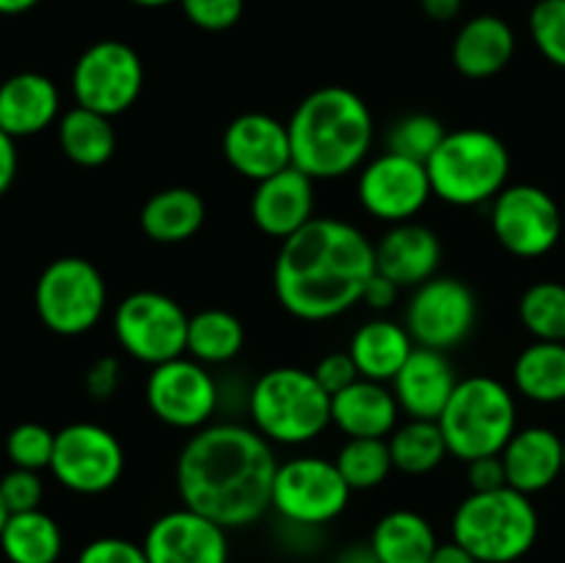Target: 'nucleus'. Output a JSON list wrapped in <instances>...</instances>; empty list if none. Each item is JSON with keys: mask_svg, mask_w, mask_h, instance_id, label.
<instances>
[{"mask_svg": "<svg viewBox=\"0 0 565 563\" xmlns=\"http://www.w3.org/2000/svg\"><path fill=\"white\" fill-rule=\"evenodd\" d=\"M279 461L257 428L213 423L199 428L177 458V491L182 506L237 530L270 511Z\"/></svg>", "mask_w": 565, "mask_h": 563, "instance_id": "f257e3e1", "label": "nucleus"}, {"mask_svg": "<svg viewBox=\"0 0 565 563\" xmlns=\"http://www.w3.org/2000/svg\"><path fill=\"white\" fill-rule=\"evenodd\" d=\"M375 274V246L351 221L315 215L281 241L274 263V293L281 309L307 323L345 315L362 301Z\"/></svg>", "mask_w": 565, "mask_h": 563, "instance_id": "f03ea898", "label": "nucleus"}, {"mask_svg": "<svg viewBox=\"0 0 565 563\" xmlns=\"http://www.w3.org/2000/svg\"><path fill=\"white\" fill-rule=\"evenodd\" d=\"M292 166L312 180H340L367 163L373 110L345 86H323L301 99L287 121Z\"/></svg>", "mask_w": 565, "mask_h": 563, "instance_id": "7ed1b4c3", "label": "nucleus"}, {"mask_svg": "<svg viewBox=\"0 0 565 563\" xmlns=\"http://www.w3.org/2000/svg\"><path fill=\"white\" fill-rule=\"evenodd\" d=\"M450 533L452 541L467 546L480 563H519L539 541V508L533 506L530 495L511 486L472 491L458 502Z\"/></svg>", "mask_w": 565, "mask_h": 563, "instance_id": "20e7f679", "label": "nucleus"}, {"mask_svg": "<svg viewBox=\"0 0 565 563\" xmlns=\"http://www.w3.org/2000/svg\"><path fill=\"white\" fill-rule=\"evenodd\" d=\"M425 166L434 196L452 208H478L494 202L508 188L511 152L497 132L461 127L447 132Z\"/></svg>", "mask_w": 565, "mask_h": 563, "instance_id": "39448f33", "label": "nucleus"}, {"mask_svg": "<svg viewBox=\"0 0 565 563\" xmlns=\"http://www.w3.org/2000/svg\"><path fill=\"white\" fill-rule=\"evenodd\" d=\"M248 414L270 445L298 447L318 439L331 425V395L312 370L274 368L254 381Z\"/></svg>", "mask_w": 565, "mask_h": 563, "instance_id": "423d86ee", "label": "nucleus"}, {"mask_svg": "<svg viewBox=\"0 0 565 563\" xmlns=\"http://www.w3.org/2000/svg\"><path fill=\"white\" fill-rule=\"evenodd\" d=\"M450 456L461 461L500 456L516 434V401L502 381L469 375L458 381L439 417Z\"/></svg>", "mask_w": 565, "mask_h": 563, "instance_id": "0eeeda50", "label": "nucleus"}, {"mask_svg": "<svg viewBox=\"0 0 565 563\" xmlns=\"http://www.w3.org/2000/svg\"><path fill=\"white\" fill-rule=\"evenodd\" d=\"M33 304L53 334L81 337L103 320L108 285L92 259L58 257L39 274Z\"/></svg>", "mask_w": 565, "mask_h": 563, "instance_id": "6e6552de", "label": "nucleus"}, {"mask_svg": "<svg viewBox=\"0 0 565 563\" xmlns=\"http://www.w3.org/2000/svg\"><path fill=\"white\" fill-rule=\"evenodd\" d=\"M353 489L334 461L320 456H296L279 464L270 495V511L303 530L323 528L342 517Z\"/></svg>", "mask_w": 565, "mask_h": 563, "instance_id": "1a4fd4ad", "label": "nucleus"}, {"mask_svg": "<svg viewBox=\"0 0 565 563\" xmlns=\"http://www.w3.org/2000/svg\"><path fill=\"white\" fill-rule=\"evenodd\" d=\"M191 315L180 301L158 290H136L114 312V334L121 351L136 362L158 368L188 353Z\"/></svg>", "mask_w": 565, "mask_h": 563, "instance_id": "9d476101", "label": "nucleus"}, {"mask_svg": "<svg viewBox=\"0 0 565 563\" xmlns=\"http://www.w3.org/2000/svg\"><path fill=\"white\" fill-rule=\"evenodd\" d=\"M125 447L119 436L97 423H72L55 431L50 472L64 489L97 497L114 489L125 475Z\"/></svg>", "mask_w": 565, "mask_h": 563, "instance_id": "9b49d317", "label": "nucleus"}, {"mask_svg": "<svg viewBox=\"0 0 565 563\" xmlns=\"http://www.w3.org/2000/svg\"><path fill=\"white\" fill-rule=\"evenodd\" d=\"M143 88L141 55L119 39H103L81 53L72 66L75 105L103 116H119L136 105Z\"/></svg>", "mask_w": 565, "mask_h": 563, "instance_id": "f8f14e48", "label": "nucleus"}, {"mask_svg": "<svg viewBox=\"0 0 565 563\" xmlns=\"http://www.w3.org/2000/svg\"><path fill=\"white\" fill-rule=\"evenodd\" d=\"M478 298L467 282L456 276H434L414 287L406 307V329L419 348L452 351L475 331Z\"/></svg>", "mask_w": 565, "mask_h": 563, "instance_id": "ddd939ff", "label": "nucleus"}, {"mask_svg": "<svg viewBox=\"0 0 565 563\" xmlns=\"http://www.w3.org/2000/svg\"><path fill=\"white\" fill-rule=\"evenodd\" d=\"M218 381L193 357L171 359L149 370L147 406L160 423L177 431H199L218 412Z\"/></svg>", "mask_w": 565, "mask_h": 563, "instance_id": "4468645a", "label": "nucleus"}, {"mask_svg": "<svg viewBox=\"0 0 565 563\" xmlns=\"http://www.w3.org/2000/svg\"><path fill=\"white\" fill-rule=\"evenodd\" d=\"M491 232L513 257H544L561 241V208L544 188L524 185V182L508 185L491 202Z\"/></svg>", "mask_w": 565, "mask_h": 563, "instance_id": "2eb2a0df", "label": "nucleus"}, {"mask_svg": "<svg viewBox=\"0 0 565 563\" xmlns=\"http://www.w3.org/2000/svg\"><path fill=\"white\" fill-rule=\"evenodd\" d=\"M356 193L362 208L384 224H403L434 196L428 166L403 155L384 152L359 169Z\"/></svg>", "mask_w": 565, "mask_h": 563, "instance_id": "dca6fc26", "label": "nucleus"}, {"mask_svg": "<svg viewBox=\"0 0 565 563\" xmlns=\"http://www.w3.org/2000/svg\"><path fill=\"white\" fill-rule=\"evenodd\" d=\"M141 544L149 563H230L226 528L185 506L160 513Z\"/></svg>", "mask_w": 565, "mask_h": 563, "instance_id": "f3484780", "label": "nucleus"}, {"mask_svg": "<svg viewBox=\"0 0 565 563\" xmlns=\"http://www.w3.org/2000/svg\"><path fill=\"white\" fill-rule=\"evenodd\" d=\"M224 158L241 177L263 182L292 166L290 132L268 114H241L224 130Z\"/></svg>", "mask_w": 565, "mask_h": 563, "instance_id": "a211bd4d", "label": "nucleus"}, {"mask_svg": "<svg viewBox=\"0 0 565 563\" xmlns=\"http://www.w3.org/2000/svg\"><path fill=\"white\" fill-rule=\"evenodd\" d=\"M315 219V180L296 166L257 182L252 196V221L268 237L287 241Z\"/></svg>", "mask_w": 565, "mask_h": 563, "instance_id": "6ab92c4d", "label": "nucleus"}, {"mask_svg": "<svg viewBox=\"0 0 565 563\" xmlns=\"http://www.w3.org/2000/svg\"><path fill=\"white\" fill-rule=\"evenodd\" d=\"M456 386V370L447 353L419 346L392 381L397 406L408 419H439Z\"/></svg>", "mask_w": 565, "mask_h": 563, "instance_id": "aec40b11", "label": "nucleus"}, {"mask_svg": "<svg viewBox=\"0 0 565 563\" xmlns=\"http://www.w3.org/2000/svg\"><path fill=\"white\" fill-rule=\"evenodd\" d=\"M441 241L430 226L417 221L392 224L375 243V270L397 287H419L439 276Z\"/></svg>", "mask_w": 565, "mask_h": 563, "instance_id": "412c9836", "label": "nucleus"}, {"mask_svg": "<svg viewBox=\"0 0 565 563\" xmlns=\"http://www.w3.org/2000/svg\"><path fill=\"white\" fill-rule=\"evenodd\" d=\"M61 119L58 86L42 72H17L0 83V130L28 138Z\"/></svg>", "mask_w": 565, "mask_h": 563, "instance_id": "4be33fe9", "label": "nucleus"}, {"mask_svg": "<svg viewBox=\"0 0 565 563\" xmlns=\"http://www.w3.org/2000/svg\"><path fill=\"white\" fill-rule=\"evenodd\" d=\"M500 456L505 464L508 486L530 497L550 489L561 478V472H565L563 439L544 425L516 428Z\"/></svg>", "mask_w": 565, "mask_h": 563, "instance_id": "5701e85b", "label": "nucleus"}, {"mask_svg": "<svg viewBox=\"0 0 565 563\" xmlns=\"http://www.w3.org/2000/svg\"><path fill=\"white\" fill-rule=\"evenodd\" d=\"M401 414L395 392L381 381L359 379L331 395V423L348 439H390Z\"/></svg>", "mask_w": 565, "mask_h": 563, "instance_id": "b1692460", "label": "nucleus"}, {"mask_svg": "<svg viewBox=\"0 0 565 563\" xmlns=\"http://www.w3.org/2000/svg\"><path fill=\"white\" fill-rule=\"evenodd\" d=\"M516 53V33L502 17L478 14L461 25L452 42V66L469 81H486L505 70Z\"/></svg>", "mask_w": 565, "mask_h": 563, "instance_id": "393cba45", "label": "nucleus"}, {"mask_svg": "<svg viewBox=\"0 0 565 563\" xmlns=\"http://www.w3.org/2000/svg\"><path fill=\"white\" fill-rule=\"evenodd\" d=\"M414 348H417V342L408 334L406 323H395L390 318H373L353 331L348 353H351L362 379L386 384V381H395V375L401 373Z\"/></svg>", "mask_w": 565, "mask_h": 563, "instance_id": "a878e982", "label": "nucleus"}, {"mask_svg": "<svg viewBox=\"0 0 565 563\" xmlns=\"http://www.w3.org/2000/svg\"><path fill=\"white\" fill-rule=\"evenodd\" d=\"M204 219H207L204 199L193 188L182 185L152 193L138 215L143 235L154 243H166V246L191 241L202 230Z\"/></svg>", "mask_w": 565, "mask_h": 563, "instance_id": "bb28decb", "label": "nucleus"}, {"mask_svg": "<svg viewBox=\"0 0 565 563\" xmlns=\"http://www.w3.org/2000/svg\"><path fill=\"white\" fill-rule=\"evenodd\" d=\"M370 546L381 563H430L439 539L423 513L397 508L375 522Z\"/></svg>", "mask_w": 565, "mask_h": 563, "instance_id": "cd10ccee", "label": "nucleus"}, {"mask_svg": "<svg viewBox=\"0 0 565 563\" xmlns=\"http://www.w3.org/2000/svg\"><path fill=\"white\" fill-rule=\"evenodd\" d=\"M0 552L9 563H58L64 552V533L42 508L11 513L0 533Z\"/></svg>", "mask_w": 565, "mask_h": 563, "instance_id": "c85d7f7f", "label": "nucleus"}, {"mask_svg": "<svg viewBox=\"0 0 565 563\" xmlns=\"http://www.w3.org/2000/svg\"><path fill=\"white\" fill-rule=\"evenodd\" d=\"M61 152L83 169H99L116 152V130L110 116L75 105L58 119Z\"/></svg>", "mask_w": 565, "mask_h": 563, "instance_id": "c756f323", "label": "nucleus"}, {"mask_svg": "<svg viewBox=\"0 0 565 563\" xmlns=\"http://www.w3.org/2000/svg\"><path fill=\"white\" fill-rule=\"evenodd\" d=\"M513 386L533 403L565 401V342L535 340L513 362Z\"/></svg>", "mask_w": 565, "mask_h": 563, "instance_id": "7c9ffc66", "label": "nucleus"}, {"mask_svg": "<svg viewBox=\"0 0 565 563\" xmlns=\"http://www.w3.org/2000/svg\"><path fill=\"white\" fill-rule=\"evenodd\" d=\"M246 329L243 320L230 309L210 307L191 315L188 323V357L202 364H226L243 351Z\"/></svg>", "mask_w": 565, "mask_h": 563, "instance_id": "2f4dec72", "label": "nucleus"}, {"mask_svg": "<svg viewBox=\"0 0 565 563\" xmlns=\"http://www.w3.org/2000/svg\"><path fill=\"white\" fill-rule=\"evenodd\" d=\"M392 464L403 475H428L441 467L450 450H447L445 434L439 419H408L392 431L390 439Z\"/></svg>", "mask_w": 565, "mask_h": 563, "instance_id": "473e14b6", "label": "nucleus"}, {"mask_svg": "<svg viewBox=\"0 0 565 563\" xmlns=\"http://www.w3.org/2000/svg\"><path fill=\"white\" fill-rule=\"evenodd\" d=\"M522 326L544 342H565V285L535 282L519 301Z\"/></svg>", "mask_w": 565, "mask_h": 563, "instance_id": "72a5a7b5", "label": "nucleus"}, {"mask_svg": "<svg viewBox=\"0 0 565 563\" xmlns=\"http://www.w3.org/2000/svg\"><path fill=\"white\" fill-rule=\"evenodd\" d=\"M334 464L353 491L375 489L395 469L386 439H348Z\"/></svg>", "mask_w": 565, "mask_h": 563, "instance_id": "f704fd0d", "label": "nucleus"}, {"mask_svg": "<svg viewBox=\"0 0 565 563\" xmlns=\"http://www.w3.org/2000/svg\"><path fill=\"white\" fill-rule=\"evenodd\" d=\"M447 130L436 116L430 114H408L403 119H397L390 127V136H386V152L403 155V158L419 160V163H428L430 155L439 149V144L445 141Z\"/></svg>", "mask_w": 565, "mask_h": 563, "instance_id": "c9c22d12", "label": "nucleus"}, {"mask_svg": "<svg viewBox=\"0 0 565 563\" xmlns=\"http://www.w3.org/2000/svg\"><path fill=\"white\" fill-rule=\"evenodd\" d=\"M53 450L55 431L42 423H20L6 436V456H9L11 467L42 472V469H50Z\"/></svg>", "mask_w": 565, "mask_h": 563, "instance_id": "e433bc0d", "label": "nucleus"}, {"mask_svg": "<svg viewBox=\"0 0 565 563\" xmlns=\"http://www.w3.org/2000/svg\"><path fill=\"white\" fill-rule=\"evenodd\" d=\"M530 36L550 64L565 70V0H539L533 6Z\"/></svg>", "mask_w": 565, "mask_h": 563, "instance_id": "4c0bfd02", "label": "nucleus"}, {"mask_svg": "<svg viewBox=\"0 0 565 563\" xmlns=\"http://www.w3.org/2000/svg\"><path fill=\"white\" fill-rule=\"evenodd\" d=\"M180 6L191 25L210 33H221L241 22L246 0H180Z\"/></svg>", "mask_w": 565, "mask_h": 563, "instance_id": "58836bf2", "label": "nucleus"}, {"mask_svg": "<svg viewBox=\"0 0 565 563\" xmlns=\"http://www.w3.org/2000/svg\"><path fill=\"white\" fill-rule=\"evenodd\" d=\"M0 497H3L9 513L36 511V508H42L44 484L39 478V472H33V469L11 467L0 478Z\"/></svg>", "mask_w": 565, "mask_h": 563, "instance_id": "ea45409f", "label": "nucleus"}, {"mask_svg": "<svg viewBox=\"0 0 565 563\" xmlns=\"http://www.w3.org/2000/svg\"><path fill=\"white\" fill-rule=\"evenodd\" d=\"M75 563H149L143 544L121 535H99L77 552Z\"/></svg>", "mask_w": 565, "mask_h": 563, "instance_id": "a19ab883", "label": "nucleus"}, {"mask_svg": "<svg viewBox=\"0 0 565 563\" xmlns=\"http://www.w3.org/2000/svg\"><path fill=\"white\" fill-rule=\"evenodd\" d=\"M312 373L315 379H318V384L323 386L329 395H337V392H342L345 386H351L353 381L362 379L348 351H337V353H329V357H323Z\"/></svg>", "mask_w": 565, "mask_h": 563, "instance_id": "79ce46f5", "label": "nucleus"}, {"mask_svg": "<svg viewBox=\"0 0 565 563\" xmlns=\"http://www.w3.org/2000/svg\"><path fill=\"white\" fill-rule=\"evenodd\" d=\"M121 384V364L119 359L103 357L97 362H92V368L86 370V390L88 395L97 397V401H108L116 395Z\"/></svg>", "mask_w": 565, "mask_h": 563, "instance_id": "37998d69", "label": "nucleus"}, {"mask_svg": "<svg viewBox=\"0 0 565 563\" xmlns=\"http://www.w3.org/2000/svg\"><path fill=\"white\" fill-rule=\"evenodd\" d=\"M469 486H472V491H494L508 486L502 456H486L469 461Z\"/></svg>", "mask_w": 565, "mask_h": 563, "instance_id": "c03bdc74", "label": "nucleus"}, {"mask_svg": "<svg viewBox=\"0 0 565 563\" xmlns=\"http://www.w3.org/2000/svg\"><path fill=\"white\" fill-rule=\"evenodd\" d=\"M397 293H401V287H397L392 279H386L384 274H379V270H375L373 279H370L367 287H364L362 301L367 304L370 309H375V312H386L390 307H395Z\"/></svg>", "mask_w": 565, "mask_h": 563, "instance_id": "a18cd8bd", "label": "nucleus"}, {"mask_svg": "<svg viewBox=\"0 0 565 563\" xmlns=\"http://www.w3.org/2000/svg\"><path fill=\"white\" fill-rule=\"evenodd\" d=\"M17 138H11L9 132L0 130V196L9 193V188L14 185L17 169H20V155H17Z\"/></svg>", "mask_w": 565, "mask_h": 563, "instance_id": "49530a36", "label": "nucleus"}, {"mask_svg": "<svg viewBox=\"0 0 565 563\" xmlns=\"http://www.w3.org/2000/svg\"><path fill=\"white\" fill-rule=\"evenodd\" d=\"M430 563H480V561L467 550V546H461L458 541L450 539V541H439Z\"/></svg>", "mask_w": 565, "mask_h": 563, "instance_id": "de8ad7c7", "label": "nucleus"}, {"mask_svg": "<svg viewBox=\"0 0 565 563\" xmlns=\"http://www.w3.org/2000/svg\"><path fill=\"white\" fill-rule=\"evenodd\" d=\"M419 6L434 22H450L461 14L463 0H419Z\"/></svg>", "mask_w": 565, "mask_h": 563, "instance_id": "09e8293b", "label": "nucleus"}, {"mask_svg": "<svg viewBox=\"0 0 565 563\" xmlns=\"http://www.w3.org/2000/svg\"><path fill=\"white\" fill-rule=\"evenodd\" d=\"M334 563H381V561L367 541V544H348L345 550L337 552Z\"/></svg>", "mask_w": 565, "mask_h": 563, "instance_id": "8fccbe9b", "label": "nucleus"}, {"mask_svg": "<svg viewBox=\"0 0 565 563\" xmlns=\"http://www.w3.org/2000/svg\"><path fill=\"white\" fill-rule=\"evenodd\" d=\"M42 0H0V14L3 17H17V14H25V11L36 9Z\"/></svg>", "mask_w": 565, "mask_h": 563, "instance_id": "3c124183", "label": "nucleus"}, {"mask_svg": "<svg viewBox=\"0 0 565 563\" xmlns=\"http://www.w3.org/2000/svg\"><path fill=\"white\" fill-rule=\"evenodd\" d=\"M130 3L141 6V9H160V6H171V3H180V0H130Z\"/></svg>", "mask_w": 565, "mask_h": 563, "instance_id": "603ef678", "label": "nucleus"}, {"mask_svg": "<svg viewBox=\"0 0 565 563\" xmlns=\"http://www.w3.org/2000/svg\"><path fill=\"white\" fill-rule=\"evenodd\" d=\"M9 508H6V502H3V497H0V533H3V528H6V522H9Z\"/></svg>", "mask_w": 565, "mask_h": 563, "instance_id": "864d4df0", "label": "nucleus"}, {"mask_svg": "<svg viewBox=\"0 0 565 563\" xmlns=\"http://www.w3.org/2000/svg\"><path fill=\"white\" fill-rule=\"evenodd\" d=\"M563 469H565V439H563Z\"/></svg>", "mask_w": 565, "mask_h": 563, "instance_id": "5fc2aeb1", "label": "nucleus"}]
</instances>
